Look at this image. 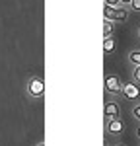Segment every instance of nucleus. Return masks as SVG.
I'll return each mask as SVG.
<instances>
[{
    "instance_id": "obj_5",
    "label": "nucleus",
    "mask_w": 140,
    "mask_h": 146,
    "mask_svg": "<svg viewBox=\"0 0 140 146\" xmlns=\"http://www.w3.org/2000/svg\"><path fill=\"white\" fill-rule=\"evenodd\" d=\"M105 133L111 136H121L125 133V123H123V119H105Z\"/></svg>"
},
{
    "instance_id": "obj_13",
    "label": "nucleus",
    "mask_w": 140,
    "mask_h": 146,
    "mask_svg": "<svg viewBox=\"0 0 140 146\" xmlns=\"http://www.w3.org/2000/svg\"><path fill=\"white\" fill-rule=\"evenodd\" d=\"M105 6H111V8H119V6H121V0H105Z\"/></svg>"
},
{
    "instance_id": "obj_12",
    "label": "nucleus",
    "mask_w": 140,
    "mask_h": 146,
    "mask_svg": "<svg viewBox=\"0 0 140 146\" xmlns=\"http://www.w3.org/2000/svg\"><path fill=\"white\" fill-rule=\"evenodd\" d=\"M128 10L140 12V0H132V2H130V6H128Z\"/></svg>"
},
{
    "instance_id": "obj_9",
    "label": "nucleus",
    "mask_w": 140,
    "mask_h": 146,
    "mask_svg": "<svg viewBox=\"0 0 140 146\" xmlns=\"http://www.w3.org/2000/svg\"><path fill=\"white\" fill-rule=\"evenodd\" d=\"M103 51H105V55L115 51V39L113 37H103Z\"/></svg>"
},
{
    "instance_id": "obj_4",
    "label": "nucleus",
    "mask_w": 140,
    "mask_h": 146,
    "mask_svg": "<svg viewBox=\"0 0 140 146\" xmlns=\"http://www.w3.org/2000/svg\"><path fill=\"white\" fill-rule=\"evenodd\" d=\"M105 92L109 96H121L123 92V82L117 74H107L105 76Z\"/></svg>"
},
{
    "instance_id": "obj_3",
    "label": "nucleus",
    "mask_w": 140,
    "mask_h": 146,
    "mask_svg": "<svg viewBox=\"0 0 140 146\" xmlns=\"http://www.w3.org/2000/svg\"><path fill=\"white\" fill-rule=\"evenodd\" d=\"M121 96L125 98V100L132 101V103H138L140 101V88L136 82H123V92H121Z\"/></svg>"
},
{
    "instance_id": "obj_15",
    "label": "nucleus",
    "mask_w": 140,
    "mask_h": 146,
    "mask_svg": "<svg viewBox=\"0 0 140 146\" xmlns=\"http://www.w3.org/2000/svg\"><path fill=\"white\" fill-rule=\"evenodd\" d=\"M130 2H132V0H121V6H125V8H128V6H130Z\"/></svg>"
},
{
    "instance_id": "obj_7",
    "label": "nucleus",
    "mask_w": 140,
    "mask_h": 146,
    "mask_svg": "<svg viewBox=\"0 0 140 146\" xmlns=\"http://www.w3.org/2000/svg\"><path fill=\"white\" fill-rule=\"evenodd\" d=\"M127 56H128V62H130V66H138V64H140V47L132 49V51H130Z\"/></svg>"
},
{
    "instance_id": "obj_11",
    "label": "nucleus",
    "mask_w": 140,
    "mask_h": 146,
    "mask_svg": "<svg viewBox=\"0 0 140 146\" xmlns=\"http://www.w3.org/2000/svg\"><path fill=\"white\" fill-rule=\"evenodd\" d=\"M132 82L140 84V64L138 66H132Z\"/></svg>"
},
{
    "instance_id": "obj_1",
    "label": "nucleus",
    "mask_w": 140,
    "mask_h": 146,
    "mask_svg": "<svg viewBox=\"0 0 140 146\" xmlns=\"http://www.w3.org/2000/svg\"><path fill=\"white\" fill-rule=\"evenodd\" d=\"M25 94L31 100H41L45 96V80L41 76H29L25 82Z\"/></svg>"
},
{
    "instance_id": "obj_8",
    "label": "nucleus",
    "mask_w": 140,
    "mask_h": 146,
    "mask_svg": "<svg viewBox=\"0 0 140 146\" xmlns=\"http://www.w3.org/2000/svg\"><path fill=\"white\" fill-rule=\"evenodd\" d=\"M113 33H115V22L105 20L103 22V37H113Z\"/></svg>"
},
{
    "instance_id": "obj_2",
    "label": "nucleus",
    "mask_w": 140,
    "mask_h": 146,
    "mask_svg": "<svg viewBox=\"0 0 140 146\" xmlns=\"http://www.w3.org/2000/svg\"><path fill=\"white\" fill-rule=\"evenodd\" d=\"M103 18L109 20V22H115V23H121V22H127L128 20V10L125 6H119V8H111V6H105L103 10Z\"/></svg>"
},
{
    "instance_id": "obj_18",
    "label": "nucleus",
    "mask_w": 140,
    "mask_h": 146,
    "mask_svg": "<svg viewBox=\"0 0 140 146\" xmlns=\"http://www.w3.org/2000/svg\"><path fill=\"white\" fill-rule=\"evenodd\" d=\"M117 146H125V144H117Z\"/></svg>"
},
{
    "instance_id": "obj_14",
    "label": "nucleus",
    "mask_w": 140,
    "mask_h": 146,
    "mask_svg": "<svg viewBox=\"0 0 140 146\" xmlns=\"http://www.w3.org/2000/svg\"><path fill=\"white\" fill-rule=\"evenodd\" d=\"M134 135H136V138L140 140V123H136V129H134Z\"/></svg>"
},
{
    "instance_id": "obj_17",
    "label": "nucleus",
    "mask_w": 140,
    "mask_h": 146,
    "mask_svg": "<svg viewBox=\"0 0 140 146\" xmlns=\"http://www.w3.org/2000/svg\"><path fill=\"white\" fill-rule=\"evenodd\" d=\"M136 35H138V39H140V27H138V29H136Z\"/></svg>"
},
{
    "instance_id": "obj_6",
    "label": "nucleus",
    "mask_w": 140,
    "mask_h": 146,
    "mask_svg": "<svg viewBox=\"0 0 140 146\" xmlns=\"http://www.w3.org/2000/svg\"><path fill=\"white\" fill-rule=\"evenodd\" d=\"M103 115H105V119H115V117H119V115H121V107H119V103H117L115 100L105 101Z\"/></svg>"
},
{
    "instance_id": "obj_10",
    "label": "nucleus",
    "mask_w": 140,
    "mask_h": 146,
    "mask_svg": "<svg viewBox=\"0 0 140 146\" xmlns=\"http://www.w3.org/2000/svg\"><path fill=\"white\" fill-rule=\"evenodd\" d=\"M132 117L136 119V123H140V101L132 105Z\"/></svg>"
},
{
    "instance_id": "obj_16",
    "label": "nucleus",
    "mask_w": 140,
    "mask_h": 146,
    "mask_svg": "<svg viewBox=\"0 0 140 146\" xmlns=\"http://www.w3.org/2000/svg\"><path fill=\"white\" fill-rule=\"evenodd\" d=\"M35 146H45V140H39V142H37Z\"/></svg>"
}]
</instances>
